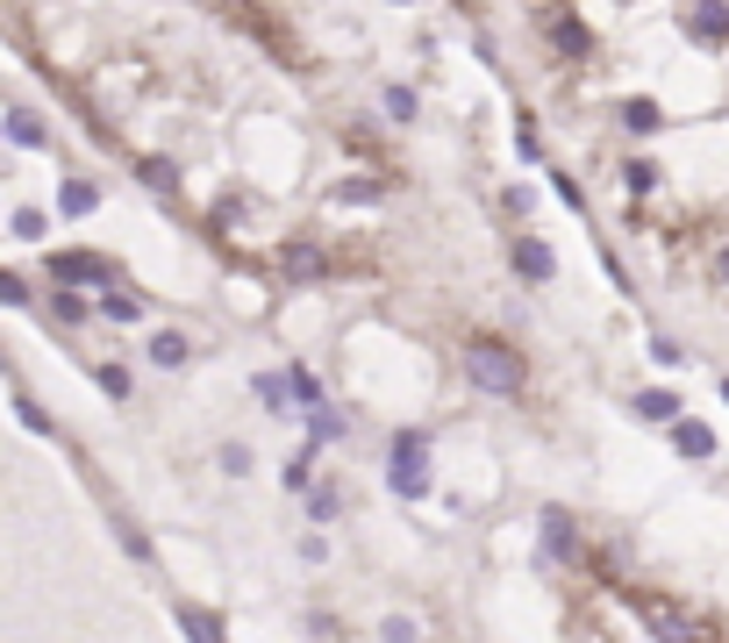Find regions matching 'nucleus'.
<instances>
[{"label": "nucleus", "mask_w": 729, "mask_h": 643, "mask_svg": "<svg viewBox=\"0 0 729 643\" xmlns=\"http://www.w3.org/2000/svg\"><path fill=\"white\" fill-rule=\"evenodd\" d=\"M537 29H543V43H551L558 57H572V65H580V57H594V29H587L580 14L566 8V0H551V8H537Z\"/></svg>", "instance_id": "20e7f679"}, {"label": "nucleus", "mask_w": 729, "mask_h": 643, "mask_svg": "<svg viewBox=\"0 0 729 643\" xmlns=\"http://www.w3.org/2000/svg\"><path fill=\"white\" fill-rule=\"evenodd\" d=\"M115 544H122V550H129V558H136V565H144V572H150V565H158V558H150V536H144V529H136V523H129V515H122V508H115Z\"/></svg>", "instance_id": "a211bd4d"}, {"label": "nucleus", "mask_w": 729, "mask_h": 643, "mask_svg": "<svg viewBox=\"0 0 729 643\" xmlns=\"http://www.w3.org/2000/svg\"><path fill=\"white\" fill-rule=\"evenodd\" d=\"M465 379H473L479 393H494V401H515V393L529 387V365L522 350L508 344V336H465Z\"/></svg>", "instance_id": "f257e3e1"}, {"label": "nucleus", "mask_w": 729, "mask_h": 643, "mask_svg": "<svg viewBox=\"0 0 729 643\" xmlns=\"http://www.w3.org/2000/svg\"><path fill=\"white\" fill-rule=\"evenodd\" d=\"M379 193H387V187H379V179H344V187H337V201H379Z\"/></svg>", "instance_id": "7c9ffc66"}, {"label": "nucleus", "mask_w": 729, "mask_h": 643, "mask_svg": "<svg viewBox=\"0 0 729 643\" xmlns=\"http://www.w3.org/2000/svg\"><path fill=\"white\" fill-rule=\"evenodd\" d=\"M308 422H315V443H344V429H351V422H344V415H337V408H329V401L315 408Z\"/></svg>", "instance_id": "a878e982"}, {"label": "nucleus", "mask_w": 729, "mask_h": 643, "mask_svg": "<svg viewBox=\"0 0 729 643\" xmlns=\"http://www.w3.org/2000/svg\"><path fill=\"white\" fill-rule=\"evenodd\" d=\"M0 301H8V308H29V286L14 280V272H0Z\"/></svg>", "instance_id": "f704fd0d"}, {"label": "nucleus", "mask_w": 729, "mask_h": 643, "mask_svg": "<svg viewBox=\"0 0 729 643\" xmlns=\"http://www.w3.org/2000/svg\"><path fill=\"white\" fill-rule=\"evenodd\" d=\"M393 8H415V0H393Z\"/></svg>", "instance_id": "e433bc0d"}, {"label": "nucleus", "mask_w": 729, "mask_h": 643, "mask_svg": "<svg viewBox=\"0 0 729 643\" xmlns=\"http://www.w3.org/2000/svg\"><path fill=\"white\" fill-rule=\"evenodd\" d=\"M615 122H622L630 136H658V129H665V107L651 101V94H630V101L615 107Z\"/></svg>", "instance_id": "9d476101"}, {"label": "nucleus", "mask_w": 729, "mask_h": 643, "mask_svg": "<svg viewBox=\"0 0 729 643\" xmlns=\"http://www.w3.org/2000/svg\"><path fill=\"white\" fill-rule=\"evenodd\" d=\"M172 622L187 630V643H222V615H215V608H193V601H179V608H172Z\"/></svg>", "instance_id": "9b49d317"}, {"label": "nucleus", "mask_w": 729, "mask_h": 643, "mask_svg": "<svg viewBox=\"0 0 729 643\" xmlns=\"http://www.w3.org/2000/svg\"><path fill=\"white\" fill-rule=\"evenodd\" d=\"M8 136H14L22 150H51V129H43V122L29 115V107H14V115H8Z\"/></svg>", "instance_id": "2eb2a0df"}, {"label": "nucleus", "mask_w": 729, "mask_h": 643, "mask_svg": "<svg viewBox=\"0 0 729 643\" xmlns=\"http://www.w3.org/2000/svg\"><path fill=\"white\" fill-rule=\"evenodd\" d=\"M658 187V165L651 158H622V193H651Z\"/></svg>", "instance_id": "4be33fe9"}, {"label": "nucleus", "mask_w": 729, "mask_h": 643, "mask_svg": "<svg viewBox=\"0 0 729 643\" xmlns=\"http://www.w3.org/2000/svg\"><path fill=\"white\" fill-rule=\"evenodd\" d=\"M251 387H257V401H265V408H294V401H286V393H294V379H286V372H257Z\"/></svg>", "instance_id": "5701e85b"}, {"label": "nucleus", "mask_w": 729, "mask_h": 643, "mask_svg": "<svg viewBox=\"0 0 729 643\" xmlns=\"http://www.w3.org/2000/svg\"><path fill=\"white\" fill-rule=\"evenodd\" d=\"M630 401H636V415H644V422H679V393L673 387H636Z\"/></svg>", "instance_id": "f8f14e48"}, {"label": "nucleus", "mask_w": 729, "mask_h": 643, "mask_svg": "<svg viewBox=\"0 0 729 643\" xmlns=\"http://www.w3.org/2000/svg\"><path fill=\"white\" fill-rule=\"evenodd\" d=\"M136 179H144L150 193H179V165L172 158H136Z\"/></svg>", "instance_id": "dca6fc26"}, {"label": "nucleus", "mask_w": 729, "mask_h": 643, "mask_svg": "<svg viewBox=\"0 0 729 643\" xmlns=\"http://www.w3.org/2000/svg\"><path fill=\"white\" fill-rule=\"evenodd\" d=\"M57 208H65V214H94L101 187H94V179H65V187H57Z\"/></svg>", "instance_id": "f3484780"}, {"label": "nucleus", "mask_w": 729, "mask_h": 643, "mask_svg": "<svg viewBox=\"0 0 729 643\" xmlns=\"http://www.w3.org/2000/svg\"><path fill=\"white\" fill-rule=\"evenodd\" d=\"M286 379H294V408H300V415H315V408H323V387H315V372H308V365H286Z\"/></svg>", "instance_id": "6ab92c4d"}, {"label": "nucleus", "mask_w": 729, "mask_h": 643, "mask_svg": "<svg viewBox=\"0 0 729 643\" xmlns=\"http://www.w3.org/2000/svg\"><path fill=\"white\" fill-rule=\"evenodd\" d=\"M673 443H679V457H716V429L694 422V415H679V422H673Z\"/></svg>", "instance_id": "ddd939ff"}, {"label": "nucleus", "mask_w": 729, "mask_h": 643, "mask_svg": "<svg viewBox=\"0 0 729 643\" xmlns=\"http://www.w3.org/2000/svg\"><path fill=\"white\" fill-rule=\"evenodd\" d=\"M651 358H658V365H665V372H673V365H687V350H679V344H673V336H651Z\"/></svg>", "instance_id": "473e14b6"}, {"label": "nucleus", "mask_w": 729, "mask_h": 643, "mask_svg": "<svg viewBox=\"0 0 729 643\" xmlns=\"http://www.w3.org/2000/svg\"><path fill=\"white\" fill-rule=\"evenodd\" d=\"M708 272H716V286H722V294H729V243H722V251H716V265H708Z\"/></svg>", "instance_id": "c9c22d12"}, {"label": "nucleus", "mask_w": 729, "mask_h": 643, "mask_svg": "<svg viewBox=\"0 0 729 643\" xmlns=\"http://www.w3.org/2000/svg\"><path fill=\"white\" fill-rule=\"evenodd\" d=\"M308 515H315V523H337V515H344V494H337V486H315V494H308Z\"/></svg>", "instance_id": "bb28decb"}, {"label": "nucleus", "mask_w": 729, "mask_h": 643, "mask_svg": "<svg viewBox=\"0 0 729 643\" xmlns=\"http://www.w3.org/2000/svg\"><path fill=\"white\" fill-rule=\"evenodd\" d=\"M14 236H22V243H43V214H36V208H14Z\"/></svg>", "instance_id": "2f4dec72"}, {"label": "nucleus", "mask_w": 729, "mask_h": 643, "mask_svg": "<svg viewBox=\"0 0 729 643\" xmlns=\"http://www.w3.org/2000/svg\"><path fill=\"white\" fill-rule=\"evenodd\" d=\"M537 529H543V550H537L543 572H572V565L587 558V544H580V529H572V515H566V508H543V515H537Z\"/></svg>", "instance_id": "39448f33"}, {"label": "nucleus", "mask_w": 729, "mask_h": 643, "mask_svg": "<svg viewBox=\"0 0 729 643\" xmlns=\"http://www.w3.org/2000/svg\"><path fill=\"white\" fill-rule=\"evenodd\" d=\"M222 472L243 479V472H251V451H243V443H222Z\"/></svg>", "instance_id": "72a5a7b5"}, {"label": "nucleus", "mask_w": 729, "mask_h": 643, "mask_svg": "<svg viewBox=\"0 0 729 643\" xmlns=\"http://www.w3.org/2000/svg\"><path fill=\"white\" fill-rule=\"evenodd\" d=\"M279 272L300 280V286H315V280H329V251L323 243H279Z\"/></svg>", "instance_id": "1a4fd4ad"}, {"label": "nucleus", "mask_w": 729, "mask_h": 643, "mask_svg": "<svg viewBox=\"0 0 729 643\" xmlns=\"http://www.w3.org/2000/svg\"><path fill=\"white\" fill-rule=\"evenodd\" d=\"M722 401H729V379H722Z\"/></svg>", "instance_id": "4c0bfd02"}, {"label": "nucleus", "mask_w": 729, "mask_h": 643, "mask_svg": "<svg viewBox=\"0 0 729 643\" xmlns=\"http://www.w3.org/2000/svg\"><path fill=\"white\" fill-rule=\"evenodd\" d=\"M308 457H315V443H308V451H294V457H286V472H279V486H286V494H315V472H308Z\"/></svg>", "instance_id": "aec40b11"}, {"label": "nucleus", "mask_w": 729, "mask_h": 643, "mask_svg": "<svg viewBox=\"0 0 729 643\" xmlns=\"http://www.w3.org/2000/svg\"><path fill=\"white\" fill-rule=\"evenodd\" d=\"M508 265H515L522 286H551L558 280V251L537 236V229H515V236H508Z\"/></svg>", "instance_id": "423d86ee"}, {"label": "nucleus", "mask_w": 729, "mask_h": 643, "mask_svg": "<svg viewBox=\"0 0 729 643\" xmlns=\"http://www.w3.org/2000/svg\"><path fill=\"white\" fill-rule=\"evenodd\" d=\"M430 429H401V436H393V451H387V486L401 500H422L430 494Z\"/></svg>", "instance_id": "f03ea898"}, {"label": "nucleus", "mask_w": 729, "mask_h": 643, "mask_svg": "<svg viewBox=\"0 0 729 643\" xmlns=\"http://www.w3.org/2000/svg\"><path fill=\"white\" fill-rule=\"evenodd\" d=\"M379 107H387L393 122H415V107H422V101H415V86H387V94H379Z\"/></svg>", "instance_id": "393cba45"}, {"label": "nucleus", "mask_w": 729, "mask_h": 643, "mask_svg": "<svg viewBox=\"0 0 729 643\" xmlns=\"http://www.w3.org/2000/svg\"><path fill=\"white\" fill-rule=\"evenodd\" d=\"M51 315H57V322H86V301L72 294V286H57V294H51Z\"/></svg>", "instance_id": "c85d7f7f"}, {"label": "nucleus", "mask_w": 729, "mask_h": 643, "mask_svg": "<svg viewBox=\"0 0 729 643\" xmlns=\"http://www.w3.org/2000/svg\"><path fill=\"white\" fill-rule=\"evenodd\" d=\"M150 365H165V372H179V365H187L193 358V344H187V336H179V329H158V336H150Z\"/></svg>", "instance_id": "4468645a"}, {"label": "nucleus", "mask_w": 729, "mask_h": 643, "mask_svg": "<svg viewBox=\"0 0 729 643\" xmlns=\"http://www.w3.org/2000/svg\"><path fill=\"white\" fill-rule=\"evenodd\" d=\"M51 286H115V265L101 251H51Z\"/></svg>", "instance_id": "0eeeda50"}, {"label": "nucleus", "mask_w": 729, "mask_h": 643, "mask_svg": "<svg viewBox=\"0 0 729 643\" xmlns=\"http://www.w3.org/2000/svg\"><path fill=\"white\" fill-rule=\"evenodd\" d=\"M687 43H701V51H722L729 43V0H687Z\"/></svg>", "instance_id": "6e6552de"}, {"label": "nucleus", "mask_w": 729, "mask_h": 643, "mask_svg": "<svg viewBox=\"0 0 729 643\" xmlns=\"http://www.w3.org/2000/svg\"><path fill=\"white\" fill-rule=\"evenodd\" d=\"M14 422H22V429H29V436H57V422H51V415H43V408H36V401H29V393H14Z\"/></svg>", "instance_id": "b1692460"}, {"label": "nucleus", "mask_w": 729, "mask_h": 643, "mask_svg": "<svg viewBox=\"0 0 729 643\" xmlns=\"http://www.w3.org/2000/svg\"><path fill=\"white\" fill-rule=\"evenodd\" d=\"M630 608L644 615V630L658 636V643H694V636H701V630H694V615H687V601H673V593L636 587V593H630Z\"/></svg>", "instance_id": "7ed1b4c3"}, {"label": "nucleus", "mask_w": 729, "mask_h": 643, "mask_svg": "<svg viewBox=\"0 0 729 643\" xmlns=\"http://www.w3.org/2000/svg\"><path fill=\"white\" fill-rule=\"evenodd\" d=\"M94 379H101V393H108V401H129V393H136V379L122 372V365H101Z\"/></svg>", "instance_id": "cd10ccee"}, {"label": "nucleus", "mask_w": 729, "mask_h": 643, "mask_svg": "<svg viewBox=\"0 0 729 643\" xmlns=\"http://www.w3.org/2000/svg\"><path fill=\"white\" fill-rule=\"evenodd\" d=\"M101 315H108V322H144V301H136V294H115V286H101Z\"/></svg>", "instance_id": "412c9836"}, {"label": "nucleus", "mask_w": 729, "mask_h": 643, "mask_svg": "<svg viewBox=\"0 0 729 643\" xmlns=\"http://www.w3.org/2000/svg\"><path fill=\"white\" fill-rule=\"evenodd\" d=\"M422 630H415V615H387L379 622V643H415Z\"/></svg>", "instance_id": "c756f323"}]
</instances>
